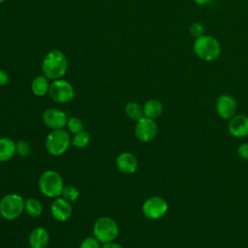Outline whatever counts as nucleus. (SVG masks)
<instances>
[{
  "label": "nucleus",
  "instance_id": "obj_1",
  "mask_svg": "<svg viewBox=\"0 0 248 248\" xmlns=\"http://www.w3.org/2000/svg\"><path fill=\"white\" fill-rule=\"evenodd\" d=\"M67 69L68 61L62 51L53 49L45 55L42 63V73L48 79L61 78L66 74Z\"/></svg>",
  "mask_w": 248,
  "mask_h": 248
},
{
  "label": "nucleus",
  "instance_id": "obj_2",
  "mask_svg": "<svg viewBox=\"0 0 248 248\" xmlns=\"http://www.w3.org/2000/svg\"><path fill=\"white\" fill-rule=\"evenodd\" d=\"M195 54L205 62L216 60L221 54V45L219 41L210 35H202L197 38L193 45Z\"/></svg>",
  "mask_w": 248,
  "mask_h": 248
},
{
  "label": "nucleus",
  "instance_id": "obj_3",
  "mask_svg": "<svg viewBox=\"0 0 248 248\" xmlns=\"http://www.w3.org/2000/svg\"><path fill=\"white\" fill-rule=\"evenodd\" d=\"M38 184L41 193L47 198H58L65 186L61 175L53 170L44 171L40 175Z\"/></svg>",
  "mask_w": 248,
  "mask_h": 248
},
{
  "label": "nucleus",
  "instance_id": "obj_4",
  "mask_svg": "<svg viewBox=\"0 0 248 248\" xmlns=\"http://www.w3.org/2000/svg\"><path fill=\"white\" fill-rule=\"evenodd\" d=\"M119 229L116 221L110 217L103 216L98 218L93 226L94 237L100 243L114 241L118 235Z\"/></svg>",
  "mask_w": 248,
  "mask_h": 248
},
{
  "label": "nucleus",
  "instance_id": "obj_5",
  "mask_svg": "<svg viewBox=\"0 0 248 248\" xmlns=\"http://www.w3.org/2000/svg\"><path fill=\"white\" fill-rule=\"evenodd\" d=\"M71 144V137L64 129L52 130L46 138L45 147L52 156L64 154Z\"/></svg>",
  "mask_w": 248,
  "mask_h": 248
},
{
  "label": "nucleus",
  "instance_id": "obj_6",
  "mask_svg": "<svg viewBox=\"0 0 248 248\" xmlns=\"http://www.w3.org/2000/svg\"><path fill=\"white\" fill-rule=\"evenodd\" d=\"M25 201L18 194H8L0 200V215L8 221H13L20 216L24 210Z\"/></svg>",
  "mask_w": 248,
  "mask_h": 248
},
{
  "label": "nucleus",
  "instance_id": "obj_7",
  "mask_svg": "<svg viewBox=\"0 0 248 248\" xmlns=\"http://www.w3.org/2000/svg\"><path fill=\"white\" fill-rule=\"evenodd\" d=\"M48 94L54 102L59 104H65L74 99L75 89L69 81L59 78L53 80L50 83Z\"/></svg>",
  "mask_w": 248,
  "mask_h": 248
},
{
  "label": "nucleus",
  "instance_id": "obj_8",
  "mask_svg": "<svg viewBox=\"0 0 248 248\" xmlns=\"http://www.w3.org/2000/svg\"><path fill=\"white\" fill-rule=\"evenodd\" d=\"M169 209L167 201L159 196L148 198L142 204L141 210L143 215L150 220H158L164 217Z\"/></svg>",
  "mask_w": 248,
  "mask_h": 248
},
{
  "label": "nucleus",
  "instance_id": "obj_9",
  "mask_svg": "<svg viewBox=\"0 0 248 248\" xmlns=\"http://www.w3.org/2000/svg\"><path fill=\"white\" fill-rule=\"evenodd\" d=\"M158 134V125L154 119L148 117H141L135 126V135L137 139L142 142H149L153 140Z\"/></svg>",
  "mask_w": 248,
  "mask_h": 248
},
{
  "label": "nucleus",
  "instance_id": "obj_10",
  "mask_svg": "<svg viewBox=\"0 0 248 248\" xmlns=\"http://www.w3.org/2000/svg\"><path fill=\"white\" fill-rule=\"evenodd\" d=\"M215 108L217 114L222 119L230 120L236 114L237 103L232 96L229 94H223L217 98Z\"/></svg>",
  "mask_w": 248,
  "mask_h": 248
},
{
  "label": "nucleus",
  "instance_id": "obj_11",
  "mask_svg": "<svg viewBox=\"0 0 248 248\" xmlns=\"http://www.w3.org/2000/svg\"><path fill=\"white\" fill-rule=\"evenodd\" d=\"M43 121L51 130H58L67 126L68 117L63 110L51 108L46 109L43 113Z\"/></svg>",
  "mask_w": 248,
  "mask_h": 248
},
{
  "label": "nucleus",
  "instance_id": "obj_12",
  "mask_svg": "<svg viewBox=\"0 0 248 248\" xmlns=\"http://www.w3.org/2000/svg\"><path fill=\"white\" fill-rule=\"evenodd\" d=\"M72 212L73 208L70 202L64 198H56L50 206V213L52 217L59 222L67 221L71 217Z\"/></svg>",
  "mask_w": 248,
  "mask_h": 248
},
{
  "label": "nucleus",
  "instance_id": "obj_13",
  "mask_svg": "<svg viewBox=\"0 0 248 248\" xmlns=\"http://www.w3.org/2000/svg\"><path fill=\"white\" fill-rule=\"evenodd\" d=\"M228 130L233 138L241 139L248 136V116L244 114H235L229 120Z\"/></svg>",
  "mask_w": 248,
  "mask_h": 248
},
{
  "label": "nucleus",
  "instance_id": "obj_14",
  "mask_svg": "<svg viewBox=\"0 0 248 248\" xmlns=\"http://www.w3.org/2000/svg\"><path fill=\"white\" fill-rule=\"evenodd\" d=\"M116 167L117 169L125 173V174H132L138 169V159L137 157L131 152H122L116 157Z\"/></svg>",
  "mask_w": 248,
  "mask_h": 248
},
{
  "label": "nucleus",
  "instance_id": "obj_15",
  "mask_svg": "<svg viewBox=\"0 0 248 248\" xmlns=\"http://www.w3.org/2000/svg\"><path fill=\"white\" fill-rule=\"evenodd\" d=\"M49 242V233L46 229L37 227L33 229L28 237L30 248H46Z\"/></svg>",
  "mask_w": 248,
  "mask_h": 248
},
{
  "label": "nucleus",
  "instance_id": "obj_16",
  "mask_svg": "<svg viewBox=\"0 0 248 248\" xmlns=\"http://www.w3.org/2000/svg\"><path fill=\"white\" fill-rule=\"evenodd\" d=\"M15 154H16V142L10 138H0V162L10 161Z\"/></svg>",
  "mask_w": 248,
  "mask_h": 248
},
{
  "label": "nucleus",
  "instance_id": "obj_17",
  "mask_svg": "<svg viewBox=\"0 0 248 248\" xmlns=\"http://www.w3.org/2000/svg\"><path fill=\"white\" fill-rule=\"evenodd\" d=\"M143 115L148 118L155 119L163 112V105L157 99H149L143 105Z\"/></svg>",
  "mask_w": 248,
  "mask_h": 248
},
{
  "label": "nucleus",
  "instance_id": "obj_18",
  "mask_svg": "<svg viewBox=\"0 0 248 248\" xmlns=\"http://www.w3.org/2000/svg\"><path fill=\"white\" fill-rule=\"evenodd\" d=\"M49 86H50L49 80L44 75L36 77L31 82V90L33 94L38 97L45 96L46 93H48Z\"/></svg>",
  "mask_w": 248,
  "mask_h": 248
},
{
  "label": "nucleus",
  "instance_id": "obj_19",
  "mask_svg": "<svg viewBox=\"0 0 248 248\" xmlns=\"http://www.w3.org/2000/svg\"><path fill=\"white\" fill-rule=\"evenodd\" d=\"M24 210L31 217H39L42 215L44 208L42 202L39 200L35 198H29L25 201Z\"/></svg>",
  "mask_w": 248,
  "mask_h": 248
},
{
  "label": "nucleus",
  "instance_id": "obj_20",
  "mask_svg": "<svg viewBox=\"0 0 248 248\" xmlns=\"http://www.w3.org/2000/svg\"><path fill=\"white\" fill-rule=\"evenodd\" d=\"M126 115L134 121H138L141 117H143V108L137 102H130L125 107Z\"/></svg>",
  "mask_w": 248,
  "mask_h": 248
},
{
  "label": "nucleus",
  "instance_id": "obj_21",
  "mask_svg": "<svg viewBox=\"0 0 248 248\" xmlns=\"http://www.w3.org/2000/svg\"><path fill=\"white\" fill-rule=\"evenodd\" d=\"M90 142V135L88 132L82 130L78 133H76L71 138V144L77 148H83L87 146Z\"/></svg>",
  "mask_w": 248,
  "mask_h": 248
},
{
  "label": "nucleus",
  "instance_id": "obj_22",
  "mask_svg": "<svg viewBox=\"0 0 248 248\" xmlns=\"http://www.w3.org/2000/svg\"><path fill=\"white\" fill-rule=\"evenodd\" d=\"M61 196L68 202H75L79 197V191L77 187H75L73 185H66L63 188Z\"/></svg>",
  "mask_w": 248,
  "mask_h": 248
},
{
  "label": "nucleus",
  "instance_id": "obj_23",
  "mask_svg": "<svg viewBox=\"0 0 248 248\" xmlns=\"http://www.w3.org/2000/svg\"><path fill=\"white\" fill-rule=\"evenodd\" d=\"M67 128L74 135V134L78 133V132L83 130V123H82V121L78 117L73 116V117L68 118Z\"/></svg>",
  "mask_w": 248,
  "mask_h": 248
},
{
  "label": "nucleus",
  "instance_id": "obj_24",
  "mask_svg": "<svg viewBox=\"0 0 248 248\" xmlns=\"http://www.w3.org/2000/svg\"><path fill=\"white\" fill-rule=\"evenodd\" d=\"M189 32L191 34L192 37H194L195 39L204 35V27L201 22H193L190 27H189Z\"/></svg>",
  "mask_w": 248,
  "mask_h": 248
},
{
  "label": "nucleus",
  "instance_id": "obj_25",
  "mask_svg": "<svg viewBox=\"0 0 248 248\" xmlns=\"http://www.w3.org/2000/svg\"><path fill=\"white\" fill-rule=\"evenodd\" d=\"M31 147L30 144L25 140H19L16 142V154L20 157H26L30 154Z\"/></svg>",
  "mask_w": 248,
  "mask_h": 248
},
{
  "label": "nucleus",
  "instance_id": "obj_26",
  "mask_svg": "<svg viewBox=\"0 0 248 248\" xmlns=\"http://www.w3.org/2000/svg\"><path fill=\"white\" fill-rule=\"evenodd\" d=\"M79 248H101V246L100 242L95 237L89 236L81 241Z\"/></svg>",
  "mask_w": 248,
  "mask_h": 248
},
{
  "label": "nucleus",
  "instance_id": "obj_27",
  "mask_svg": "<svg viewBox=\"0 0 248 248\" xmlns=\"http://www.w3.org/2000/svg\"><path fill=\"white\" fill-rule=\"evenodd\" d=\"M237 155L243 160H248V142H243L237 147Z\"/></svg>",
  "mask_w": 248,
  "mask_h": 248
},
{
  "label": "nucleus",
  "instance_id": "obj_28",
  "mask_svg": "<svg viewBox=\"0 0 248 248\" xmlns=\"http://www.w3.org/2000/svg\"><path fill=\"white\" fill-rule=\"evenodd\" d=\"M10 81V76L5 70H0V86H5Z\"/></svg>",
  "mask_w": 248,
  "mask_h": 248
},
{
  "label": "nucleus",
  "instance_id": "obj_29",
  "mask_svg": "<svg viewBox=\"0 0 248 248\" xmlns=\"http://www.w3.org/2000/svg\"><path fill=\"white\" fill-rule=\"evenodd\" d=\"M101 248H123V247L120 244H118V243H116L114 241H111V242L104 243Z\"/></svg>",
  "mask_w": 248,
  "mask_h": 248
},
{
  "label": "nucleus",
  "instance_id": "obj_30",
  "mask_svg": "<svg viewBox=\"0 0 248 248\" xmlns=\"http://www.w3.org/2000/svg\"><path fill=\"white\" fill-rule=\"evenodd\" d=\"M196 4H198V5H206V4H208L211 0H193Z\"/></svg>",
  "mask_w": 248,
  "mask_h": 248
},
{
  "label": "nucleus",
  "instance_id": "obj_31",
  "mask_svg": "<svg viewBox=\"0 0 248 248\" xmlns=\"http://www.w3.org/2000/svg\"><path fill=\"white\" fill-rule=\"evenodd\" d=\"M5 1H7V0H0V4H2V3H4Z\"/></svg>",
  "mask_w": 248,
  "mask_h": 248
}]
</instances>
